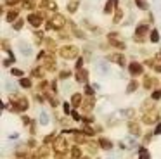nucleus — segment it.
Returning a JSON list of instances; mask_svg holds the SVG:
<instances>
[{
  "label": "nucleus",
  "instance_id": "f257e3e1",
  "mask_svg": "<svg viewBox=\"0 0 161 159\" xmlns=\"http://www.w3.org/2000/svg\"><path fill=\"white\" fill-rule=\"evenodd\" d=\"M76 54H78V48L75 45H66L61 48V55L64 59H73V57H76Z\"/></svg>",
  "mask_w": 161,
  "mask_h": 159
},
{
  "label": "nucleus",
  "instance_id": "f03ea898",
  "mask_svg": "<svg viewBox=\"0 0 161 159\" xmlns=\"http://www.w3.org/2000/svg\"><path fill=\"white\" fill-rule=\"evenodd\" d=\"M64 23H66V21H64V17L57 14V16H54V17H52L50 28H57V29H59V28H62V26H64Z\"/></svg>",
  "mask_w": 161,
  "mask_h": 159
},
{
  "label": "nucleus",
  "instance_id": "7ed1b4c3",
  "mask_svg": "<svg viewBox=\"0 0 161 159\" xmlns=\"http://www.w3.org/2000/svg\"><path fill=\"white\" fill-rule=\"evenodd\" d=\"M66 147H68V144H66L64 139H57L55 144H54V149H55V152H59V154H62V152L66 151Z\"/></svg>",
  "mask_w": 161,
  "mask_h": 159
},
{
  "label": "nucleus",
  "instance_id": "20e7f679",
  "mask_svg": "<svg viewBox=\"0 0 161 159\" xmlns=\"http://www.w3.org/2000/svg\"><path fill=\"white\" fill-rule=\"evenodd\" d=\"M26 107H28V100L26 99H17V102L14 104V111H17V113L24 111Z\"/></svg>",
  "mask_w": 161,
  "mask_h": 159
},
{
  "label": "nucleus",
  "instance_id": "39448f33",
  "mask_svg": "<svg viewBox=\"0 0 161 159\" xmlns=\"http://www.w3.org/2000/svg\"><path fill=\"white\" fill-rule=\"evenodd\" d=\"M130 73H132L134 76L140 74V73H142V66H140L139 62H132V64H130Z\"/></svg>",
  "mask_w": 161,
  "mask_h": 159
},
{
  "label": "nucleus",
  "instance_id": "423d86ee",
  "mask_svg": "<svg viewBox=\"0 0 161 159\" xmlns=\"http://www.w3.org/2000/svg\"><path fill=\"white\" fill-rule=\"evenodd\" d=\"M28 21H29V24H33V26H40V24H42V17H40V16H35V14L28 16Z\"/></svg>",
  "mask_w": 161,
  "mask_h": 159
},
{
  "label": "nucleus",
  "instance_id": "0eeeda50",
  "mask_svg": "<svg viewBox=\"0 0 161 159\" xmlns=\"http://www.w3.org/2000/svg\"><path fill=\"white\" fill-rule=\"evenodd\" d=\"M111 59H113L114 62H118L120 66H125V57H123V55H120V54H114V55H111Z\"/></svg>",
  "mask_w": 161,
  "mask_h": 159
},
{
  "label": "nucleus",
  "instance_id": "6e6552de",
  "mask_svg": "<svg viewBox=\"0 0 161 159\" xmlns=\"http://www.w3.org/2000/svg\"><path fill=\"white\" fill-rule=\"evenodd\" d=\"M128 130H130L134 135H139V133H140V128H139L137 123H130V125H128Z\"/></svg>",
  "mask_w": 161,
  "mask_h": 159
},
{
  "label": "nucleus",
  "instance_id": "1a4fd4ad",
  "mask_svg": "<svg viewBox=\"0 0 161 159\" xmlns=\"http://www.w3.org/2000/svg\"><path fill=\"white\" fill-rule=\"evenodd\" d=\"M99 144H101V147H102V149H111V147H113V144H111L109 140H106V139H101V142H99Z\"/></svg>",
  "mask_w": 161,
  "mask_h": 159
},
{
  "label": "nucleus",
  "instance_id": "9d476101",
  "mask_svg": "<svg viewBox=\"0 0 161 159\" xmlns=\"http://www.w3.org/2000/svg\"><path fill=\"white\" fill-rule=\"evenodd\" d=\"M114 3H116V0H109V2L106 3V9H104V12H106V14H109V12H111V9L114 7Z\"/></svg>",
  "mask_w": 161,
  "mask_h": 159
},
{
  "label": "nucleus",
  "instance_id": "9b49d317",
  "mask_svg": "<svg viewBox=\"0 0 161 159\" xmlns=\"http://www.w3.org/2000/svg\"><path fill=\"white\" fill-rule=\"evenodd\" d=\"M146 31H147V26H146V24H140V26L137 28V36H142Z\"/></svg>",
  "mask_w": 161,
  "mask_h": 159
},
{
  "label": "nucleus",
  "instance_id": "f8f14e48",
  "mask_svg": "<svg viewBox=\"0 0 161 159\" xmlns=\"http://www.w3.org/2000/svg\"><path fill=\"white\" fill-rule=\"evenodd\" d=\"M71 159H80V149L78 147L71 149Z\"/></svg>",
  "mask_w": 161,
  "mask_h": 159
},
{
  "label": "nucleus",
  "instance_id": "ddd939ff",
  "mask_svg": "<svg viewBox=\"0 0 161 159\" xmlns=\"http://www.w3.org/2000/svg\"><path fill=\"white\" fill-rule=\"evenodd\" d=\"M71 100H73V104H75V106H80V102H82V95H80V93H75Z\"/></svg>",
  "mask_w": 161,
  "mask_h": 159
},
{
  "label": "nucleus",
  "instance_id": "4468645a",
  "mask_svg": "<svg viewBox=\"0 0 161 159\" xmlns=\"http://www.w3.org/2000/svg\"><path fill=\"white\" fill-rule=\"evenodd\" d=\"M78 9V2H71V3H68V10L69 12H75Z\"/></svg>",
  "mask_w": 161,
  "mask_h": 159
},
{
  "label": "nucleus",
  "instance_id": "2eb2a0df",
  "mask_svg": "<svg viewBox=\"0 0 161 159\" xmlns=\"http://www.w3.org/2000/svg\"><path fill=\"white\" fill-rule=\"evenodd\" d=\"M16 17H17V12H16V10H10V12L7 14V21H10V23H12Z\"/></svg>",
  "mask_w": 161,
  "mask_h": 159
},
{
  "label": "nucleus",
  "instance_id": "dca6fc26",
  "mask_svg": "<svg viewBox=\"0 0 161 159\" xmlns=\"http://www.w3.org/2000/svg\"><path fill=\"white\" fill-rule=\"evenodd\" d=\"M21 52H23L24 55H29V54H31V48H29V47H26L24 43H21Z\"/></svg>",
  "mask_w": 161,
  "mask_h": 159
},
{
  "label": "nucleus",
  "instance_id": "f3484780",
  "mask_svg": "<svg viewBox=\"0 0 161 159\" xmlns=\"http://www.w3.org/2000/svg\"><path fill=\"white\" fill-rule=\"evenodd\" d=\"M76 78H78V81H87V71H80Z\"/></svg>",
  "mask_w": 161,
  "mask_h": 159
},
{
  "label": "nucleus",
  "instance_id": "a211bd4d",
  "mask_svg": "<svg viewBox=\"0 0 161 159\" xmlns=\"http://www.w3.org/2000/svg\"><path fill=\"white\" fill-rule=\"evenodd\" d=\"M139 156H140V159H149V154L146 149H139Z\"/></svg>",
  "mask_w": 161,
  "mask_h": 159
},
{
  "label": "nucleus",
  "instance_id": "6ab92c4d",
  "mask_svg": "<svg viewBox=\"0 0 161 159\" xmlns=\"http://www.w3.org/2000/svg\"><path fill=\"white\" fill-rule=\"evenodd\" d=\"M154 83H156V80H154V78H151V76H147V78H146V87H147V88H151V85H154Z\"/></svg>",
  "mask_w": 161,
  "mask_h": 159
},
{
  "label": "nucleus",
  "instance_id": "aec40b11",
  "mask_svg": "<svg viewBox=\"0 0 161 159\" xmlns=\"http://www.w3.org/2000/svg\"><path fill=\"white\" fill-rule=\"evenodd\" d=\"M40 123H42V125H47V123H49V116H47L45 113L40 114Z\"/></svg>",
  "mask_w": 161,
  "mask_h": 159
},
{
  "label": "nucleus",
  "instance_id": "412c9836",
  "mask_svg": "<svg viewBox=\"0 0 161 159\" xmlns=\"http://www.w3.org/2000/svg\"><path fill=\"white\" fill-rule=\"evenodd\" d=\"M121 16H123V12H121V9H118L116 10V16H114V23H120L121 21Z\"/></svg>",
  "mask_w": 161,
  "mask_h": 159
},
{
  "label": "nucleus",
  "instance_id": "4be33fe9",
  "mask_svg": "<svg viewBox=\"0 0 161 159\" xmlns=\"http://www.w3.org/2000/svg\"><path fill=\"white\" fill-rule=\"evenodd\" d=\"M158 40H160V35H158V31H153V33H151V42H153V43H156Z\"/></svg>",
  "mask_w": 161,
  "mask_h": 159
},
{
  "label": "nucleus",
  "instance_id": "5701e85b",
  "mask_svg": "<svg viewBox=\"0 0 161 159\" xmlns=\"http://www.w3.org/2000/svg\"><path fill=\"white\" fill-rule=\"evenodd\" d=\"M19 83H21V87H24V88H29V87H31V83H29V80H26V78H23V80H21Z\"/></svg>",
  "mask_w": 161,
  "mask_h": 159
},
{
  "label": "nucleus",
  "instance_id": "b1692460",
  "mask_svg": "<svg viewBox=\"0 0 161 159\" xmlns=\"http://www.w3.org/2000/svg\"><path fill=\"white\" fill-rule=\"evenodd\" d=\"M135 3H137V7H140V9H147L146 0H135Z\"/></svg>",
  "mask_w": 161,
  "mask_h": 159
},
{
  "label": "nucleus",
  "instance_id": "393cba45",
  "mask_svg": "<svg viewBox=\"0 0 161 159\" xmlns=\"http://www.w3.org/2000/svg\"><path fill=\"white\" fill-rule=\"evenodd\" d=\"M135 88H137V81H132V83L128 85V92H134Z\"/></svg>",
  "mask_w": 161,
  "mask_h": 159
},
{
  "label": "nucleus",
  "instance_id": "a878e982",
  "mask_svg": "<svg viewBox=\"0 0 161 159\" xmlns=\"http://www.w3.org/2000/svg\"><path fill=\"white\" fill-rule=\"evenodd\" d=\"M83 132H85L87 135H94V130H92L90 126H83Z\"/></svg>",
  "mask_w": 161,
  "mask_h": 159
},
{
  "label": "nucleus",
  "instance_id": "bb28decb",
  "mask_svg": "<svg viewBox=\"0 0 161 159\" xmlns=\"http://www.w3.org/2000/svg\"><path fill=\"white\" fill-rule=\"evenodd\" d=\"M12 74H14V76H21L23 71H21V69H12Z\"/></svg>",
  "mask_w": 161,
  "mask_h": 159
},
{
  "label": "nucleus",
  "instance_id": "cd10ccee",
  "mask_svg": "<svg viewBox=\"0 0 161 159\" xmlns=\"http://www.w3.org/2000/svg\"><path fill=\"white\" fill-rule=\"evenodd\" d=\"M21 26H23V21H17V23L14 24V29H21Z\"/></svg>",
  "mask_w": 161,
  "mask_h": 159
},
{
  "label": "nucleus",
  "instance_id": "c85d7f7f",
  "mask_svg": "<svg viewBox=\"0 0 161 159\" xmlns=\"http://www.w3.org/2000/svg\"><path fill=\"white\" fill-rule=\"evenodd\" d=\"M160 97H161V92H154V93H153V99H154V100H158Z\"/></svg>",
  "mask_w": 161,
  "mask_h": 159
},
{
  "label": "nucleus",
  "instance_id": "c756f323",
  "mask_svg": "<svg viewBox=\"0 0 161 159\" xmlns=\"http://www.w3.org/2000/svg\"><path fill=\"white\" fill-rule=\"evenodd\" d=\"M33 76H38V78H40V76H42V71H40V69H35V71H33Z\"/></svg>",
  "mask_w": 161,
  "mask_h": 159
},
{
  "label": "nucleus",
  "instance_id": "7c9ffc66",
  "mask_svg": "<svg viewBox=\"0 0 161 159\" xmlns=\"http://www.w3.org/2000/svg\"><path fill=\"white\" fill-rule=\"evenodd\" d=\"M154 133H156V135H158V133H161V125H158V126H156V130H154Z\"/></svg>",
  "mask_w": 161,
  "mask_h": 159
},
{
  "label": "nucleus",
  "instance_id": "2f4dec72",
  "mask_svg": "<svg viewBox=\"0 0 161 159\" xmlns=\"http://www.w3.org/2000/svg\"><path fill=\"white\" fill-rule=\"evenodd\" d=\"M69 76V73L68 71H64V73H61V78H68Z\"/></svg>",
  "mask_w": 161,
  "mask_h": 159
},
{
  "label": "nucleus",
  "instance_id": "473e14b6",
  "mask_svg": "<svg viewBox=\"0 0 161 159\" xmlns=\"http://www.w3.org/2000/svg\"><path fill=\"white\" fill-rule=\"evenodd\" d=\"M64 113H68V114H69V104H64Z\"/></svg>",
  "mask_w": 161,
  "mask_h": 159
},
{
  "label": "nucleus",
  "instance_id": "72a5a7b5",
  "mask_svg": "<svg viewBox=\"0 0 161 159\" xmlns=\"http://www.w3.org/2000/svg\"><path fill=\"white\" fill-rule=\"evenodd\" d=\"M5 2H7V3H9V5H12V3H16V2H17V0H5Z\"/></svg>",
  "mask_w": 161,
  "mask_h": 159
},
{
  "label": "nucleus",
  "instance_id": "f704fd0d",
  "mask_svg": "<svg viewBox=\"0 0 161 159\" xmlns=\"http://www.w3.org/2000/svg\"><path fill=\"white\" fill-rule=\"evenodd\" d=\"M156 71H160L161 73V66H156Z\"/></svg>",
  "mask_w": 161,
  "mask_h": 159
},
{
  "label": "nucleus",
  "instance_id": "c9c22d12",
  "mask_svg": "<svg viewBox=\"0 0 161 159\" xmlns=\"http://www.w3.org/2000/svg\"><path fill=\"white\" fill-rule=\"evenodd\" d=\"M31 159H40V158H38V156H33V158H31Z\"/></svg>",
  "mask_w": 161,
  "mask_h": 159
}]
</instances>
